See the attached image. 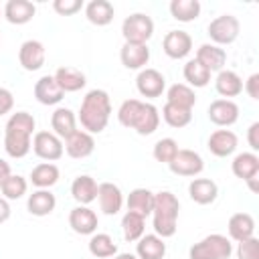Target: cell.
I'll return each instance as SVG.
<instances>
[{
    "label": "cell",
    "mask_w": 259,
    "mask_h": 259,
    "mask_svg": "<svg viewBox=\"0 0 259 259\" xmlns=\"http://www.w3.org/2000/svg\"><path fill=\"white\" fill-rule=\"evenodd\" d=\"M2 14L10 24H26L36 14V6L28 0H8Z\"/></svg>",
    "instance_id": "20"
},
{
    "label": "cell",
    "mask_w": 259,
    "mask_h": 259,
    "mask_svg": "<svg viewBox=\"0 0 259 259\" xmlns=\"http://www.w3.org/2000/svg\"><path fill=\"white\" fill-rule=\"evenodd\" d=\"M210 75L212 73L196 59H190L184 65V79L188 81V87H206L210 83Z\"/></svg>",
    "instance_id": "38"
},
{
    "label": "cell",
    "mask_w": 259,
    "mask_h": 259,
    "mask_svg": "<svg viewBox=\"0 0 259 259\" xmlns=\"http://www.w3.org/2000/svg\"><path fill=\"white\" fill-rule=\"evenodd\" d=\"M121 34L125 42L146 45L154 34V20L144 12H134L121 22Z\"/></svg>",
    "instance_id": "6"
},
{
    "label": "cell",
    "mask_w": 259,
    "mask_h": 259,
    "mask_svg": "<svg viewBox=\"0 0 259 259\" xmlns=\"http://www.w3.org/2000/svg\"><path fill=\"white\" fill-rule=\"evenodd\" d=\"M97 200H99V208L103 210V214H117L121 210L123 204V194L119 190L117 184L113 182H101L97 186Z\"/></svg>",
    "instance_id": "13"
},
{
    "label": "cell",
    "mask_w": 259,
    "mask_h": 259,
    "mask_svg": "<svg viewBox=\"0 0 259 259\" xmlns=\"http://www.w3.org/2000/svg\"><path fill=\"white\" fill-rule=\"evenodd\" d=\"M168 168L176 176H198L204 170V160L194 150H178L168 162Z\"/></svg>",
    "instance_id": "8"
},
{
    "label": "cell",
    "mask_w": 259,
    "mask_h": 259,
    "mask_svg": "<svg viewBox=\"0 0 259 259\" xmlns=\"http://www.w3.org/2000/svg\"><path fill=\"white\" fill-rule=\"evenodd\" d=\"M121 65L125 69H144L150 61V49L148 45H136V42H123L119 51Z\"/></svg>",
    "instance_id": "18"
},
{
    "label": "cell",
    "mask_w": 259,
    "mask_h": 259,
    "mask_svg": "<svg viewBox=\"0 0 259 259\" xmlns=\"http://www.w3.org/2000/svg\"><path fill=\"white\" fill-rule=\"evenodd\" d=\"M162 49L170 59H184L192 51V36L186 30H170L162 40Z\"/></svg>",
    "instance_id": "14"
},
{
    "label": "cell",
    "mask_w": 259,
    "mask_h": 259,
    "mask_svg": "<svg viewBox=\"0 0 259 259\" xmlns=\"http://www.w3.org/2000/svg\"><path fill=\"white\" fill-rule=\"evenodd\" d=\"M178 210H180V202L178 198L168 192H156L154 194V208H152V217H154V231L158 237L168 239L176 235L178 229Z\"/></svg>",
    "instance_id": "4"
},
{
    "label": "cell",
    "mask_w": 259,
    "mask_h": 259,
    "mask_svg": "<svg viewBox=\"0 0 259 259\" xmlns=\"http://www.w3.org/2000/svg\"><path fill=\"white\" fill-rule=\"evenodd\" d=\"M257 180H259V176H253V178H249V180H245V182L249 184V188H251V192H257Z\"/></svg>",
    "instance_id": "49"
},
{
    "label": "cell",
    "mask_w": 259,
    "mask_h": 259,
    "mask_svg": "<svg viewBox=\"0 0 259 259\" xmlns=\"http://www.w3.org/2000/svg\"><path fill=\"white\" fill-rule=\"evenodd\" d=\"M188 194L196 204H210L219 196V186L210 178H194L188 184Z\"/></svg>",
    "instance_id": "23"
},
{
    "label": "cell",
    "mask_w": 259,
    "mask_h": 259,
    "mask_svg": "<svg viewBox=\"0 0 259 259\" xmlns=\"http://www.w3.org/2000/svg\"><path fill=\"white\" fill-rule=\"evenodd\" d=\"M55 206H57V198H55V194H53L51 190H47V188L34 190V192L28 196V200H26V208H28V212L34 214V217H47V214H51V212L55 210Z\"/></svg>",
    "instance_id": "25"
},
{
    "label": "cell",
    "mask_w": 259,
    "mask_h": 259,
    "mask_svg": "<svg viewBox=\"0 0 259 259\" xmlns=\"http://www.w3.org/2000/svg\"><path fill=\"white\" fill-rule=\"evenodd\" d=\"M206 113H208V119L214 125L229 127L239 119V105L235 101H231V99H214L208 105Z\"/></svg>",
    "instance_id": "12"
},
{
    "label": "cell",
    "mask_w": 259,
    "mask_h": 259,
    "mask_svg": "<svg viewBox=\"0 0 259 259\" xmlns=\"http://www.w3.org/2000/svg\"><path fill=\"white\" fill-rule=\"evenodd\" d=\"M243 89L247 91V95H249L251 99H259V73H253V75L245 81Z\"/></svg>",
    "instance_id": "45"
},
{
    "label": "cell",
    "mask_w": 259,
    "mask_h": 259,
    "mask_svg": "<svg viewBox=\"0 0 259 259\" xmlns=\"http://www.w3.org/2000/svg\"><path fill=\"white\" fill-rule=\"evenodd\" d=\"M34 97L42 105H57V103H61L65 93H63V89L59 87V83L55 81L53 75H45L34 85Z\"/></svg>",
    "instance_id": "19"
},
{
    "label": "cell",
    "mask_w": 259,
    "mask_h": 259,
    "mask_svg": "<svg viewBox=\"0 0 259 259\" xmlns=\"http://www.w3.org/2000/svg\"><path fill=\"white\" fill-rule=\"evenodd\" d=\"M32 150L40 160L55 162L63 156L65 146H63V140L53 132H36L32 138Z\"/></svg>",
    "instance_id": "9"
},
{
    "label": "cell",
    "mask_w": 259,
    "mask_h": 259,
    "mask_svg": "<svg viewBox=\"0 0 259 259\" xmlns=\"http://www.w3.org/2000/svg\"><path fill=\"white\" fill-rule=\"evenodd\" d=\"M59 180V168L53 164V162H42L38 166L32 168L30 172V182L36 186V188H51L53 184H57Z\"/></svg>",
    "instance_id": "33"
},
{
    "label": "cell",
    "mask_w": 259,
    "mask_h": 259,
    "mask_svg": "<svg viewBox=\"0 0 259 259\" xmlns=\"http://www.w3.org/2000/svg\"><path fill=\"white\" fill-rule=\"evenodd\" d=\"M111 115V99L103 89H91L81 101L79 121L87 134H101Z\"/></svg>",
    "instance_id": "3"
},
{
    "label": "cell",
    "mask_w": 259,
    "mask_h": 259,
    "mask_svg": "<svg viewBox=\"0 0 259 259\" xmlns=\"http://www.w3.org/2000/svg\"><path fill=\"white\" fill-rule=\"evenodd\" d=\"M121 231H123V239L125 241H130V243L138 241L146 231V217L127 210L123 214V219H121Z\"/></svg>",
    "instance_id": "37"
},
{
    "label": "cell",
    "mask_w": 259,
    "mask_h": 259,
    "mask_svg": "<svg viewBox=\"0 0 259 259\" xmlns=\"http://www.w3.org/2000/svg\"><path fill=\"white\" fill-rule=\"evenodd\" d=\"M26 188H28V182H26V178L20 176V174H10V176L2 182V186H0L2 196H4L6 200H18V198H22V196L26 194Z\"/></svg>",
    "instance_id": "40"
},
{
    "label": "cell",
    "mask_w": 259,
    "mask_h": 259,
    "mask_svg": "<svg viewBox=\"0 0 259 259\" xmlns=\"http://www.w3.org/2000/svg\"><path fill=\"white\" fill-rule=\"evenodd\" d=\"M53 77L59 83V87L63 89V93H75V91L83 89L85 83H87L85 75L79 69H73V67H61V69L55 71Z\"/></svg>",
    "instance_id": "29"
},
{
    "label": "cell",
    "mask_w": 259,
    "mask_h": 259,
    "mask_svg": "<svg viewBox=\"0 0 259 259\" xmlns=\"http://www.w3.org/2000/svg\"><path fill=\"white\" fill-rule=\"evenodd\" d=\"M178 150H180V148H178V144H176L174 138H162V140H158V142L154 144L152 154H154V158H156L158 162L168 164V162L176 156Z\"/></svg>",
    "instance_id": "41"
},
{
    "label": "cell",
    "mask_w": 259,
    "mask_h": 259,
    "mask_svg": "<svg viewBox=\"0 0 259 259\" xmlns=\"http://www.w3.org/2000/svg\"><path fill=\"white\" fill-rule=\"evenodd\" d=\"M162 117L170 127H184L192 121V109L186 107H178L172 103H166L162 107Z\"/></svg>",
    "instance_id": "39"
},
{
    "label": "cell",
    "mask_w": 259,
    "mask_h": 259,
    "mask_svg": "<svg viewBox=\"0 0 259 259\" xmlns=\"http://www.w3.org/2000/svg\"><path fill=\"white\" fill-rule=\"evenodd\" d=\"M97 214L89 208V206H75L71 212H69V227L77 233V235H93L97 231Z\"/></svg>",
    "instance_id": "15"
},
{
    "label": "cell",
    "mask_w": 259,
    "mask_h": 259,
    "mask_svg": "<svg viewBox=\"0 0 259 259\" xmlns=\"http://www.w3.org/2000/svg\"><path fill=\"white\" fill-rule=\"evenodd\" d=\"M136 87L142 97H160L166 89V79L158 69H142L136 77Z\"/></svg>",
    "instance_id": "10"
},
{
    "label": "cell",
    "mask_w": 259,
    "mask_h": 259,
    "mask_svg": "<svg viewBox=\"0 0 259 259\" xmlns=\"http://www.w3.org/2000/svg\"><path fill=\"white\" fill-rule=\"evenodd\" d=\"M154 208V192L148 188H134L127 194V210L138 212L142 217L152 214Z\"/></svg>",
    "instance_id": "32"
},
{
    "label": "cell",
    "mask_w": 259,
    "mask_h": 259,
    "mask_svg": "<svg viewBox=\"0 0 259 259\" xmlns=\"http://www.w3.org/2000/svg\"><path fill=\"white\" fill-rule=\"evenodd\" d=\"M97 186H99V184H97L91 176L81 174V176H77V178L73 180V184H71V196H73L79 204L87 206L89 202H93V200L97 198Z\"/></svg>",
    "instance_id": "28"
},
{
    "label": "cell",
    "mask_w": 259,
    "mask_h": 259,
    "mask_svg": "<svg viewBox=\"0 0 259 259\" xmlns=\"http://www.w3.org/2000/svg\"><path fill=\"white\" fill-rule=\"evenodd\" d=\"M247 142H249V146H251L253 152L259 150V121H255V123L249 125V130H247Z\"/></svg>",
    "instance_id": "46"
},
{
    "label": "cell",
    "mask_w": 259,
    "mask_h": 259,
    "mask_svg": "<svg viewBox=\"0 0 259 259\" xmlns=\"http://www.w3.org/2000/svg\"><path fill=\"white\" fill-rule=\"evenodd\" d=\"M117 119L123 127H132L140 136H150L160 125L158 107L140 99H125L117 109Z\"/></svg>",
    "instance_id": "2"
},
{
    "label": "cell",
    "mask_w": 259,
    "mask_h": 259,
    "mask_svg": "<svg viewBox=\"0 0 259 259\" xmlns=\"http://www.w3.org/2000/svg\"><path fill=\"white\" fill-rule=\"evenodd\" d=\"M111 259H138V257L132 255V253H115Z\"/></svg>",
    "instance_id": "50"
},
{
    "label": "cell",
    "mask_w": 259,
    "mask_h": 259,
    "mask_svg": "<svg viewBox=\"0 0 259 259\" xmlns=\"http://www.w3.org/2000/svg\"><path fill=\"white\" fill-rule=\"evenodd\" d=\"M214 89L219 95L223 97H237L241 91H243V79L235 73V71H229V69H223L219 71L217 79H214Z\"/></svg>",
    "instance_id": "31"
},
{
    "label": "cell",
    "mask_w": 259,
    "mask_h": 259,
    "mask_svg": "<svg viewBox=\"0 0 259 259\" xmlns=\"http://www.w3.org/2000/svg\"><path fill=\"white\" fill-rule=\"evenodd\" d=\"M166 103H172V105H178V107H186V109H192L194 103H196V95H194V89L188 87L186 83H174L168 93H166Z\"/></svg>",
    "instance_id": "34"
},
{
    "label": "cell",
    "mask_w": 259,
    "mask_h": 259,
    "mask_svg": "<svg viewBox=\"0 0 259 259\" xmlns=\"http://www.w3.org/2000/svg\"><path fill=\"white\" fill-rule=\"evenodd\" d=\"M93 150H95V140L85 130H77L73 136H69L65 140V152L75 160H83V158L91 156Z\"/></svg>",
    "instance_id": "16"
},
{
    "label": "cell",
    "mask_w": 259,
    "mask_h": 259,
    "mask_svg": "<svg viewBox=\"0 0 259 259\" xmlns=\"http://www.w3.org/2000/svg\"><path fill=\"white\" fill-rule=\"evenodd\" d=\"M8 176H10V164L0 158V186H2V182H4Z\"/></svg>",
    "instance_id": "48"
},
{
    "label": "cell",
    "mask_w": 259,
    "mask_h": 259,
    "mask_svg": "<svg viewBox=\"0 0 259 259\" xmlns=\"http://www.w3.org/2000/svg\"><path fill=\"white\" fill-rule=\"evenodd\" d=\"M89 253L99 259H109L117 253V245L107 233H93L89 239Z\"/></svg>",
    "instance_id": "35"
},
{
    "label": "cell",
    "mask_w": 259,
    "mask_h": 259,
    "mask_svg": "<svg viewBox=\"0 0 259 259\" xmlns=\"http://www.w3.org/2000/svg\"><path fill=\"white\" fill-rule=\"evenodd\" d=\"M239 30H241V24H239V18L233 16V14H221L217 16L214 20H210L206 32L210 36V40L219 47V45H231L237 40L239 36Z\"/></svg>",
    "instance_id": "7"
},
{
    "label": "cell",
    "mask_w": 259,
    "mask_h": 259,
    "mask_svg": "<svg viewBox=\"0 0 259 259\" xmlns=\"http://www.w3.org/2000/svg\"><path fill=\"white\" fill-rule=\"evenodd\" d=\"M166 255V243L158 235H142L136 245V257L138 259H164Z\"/></svg>",
    "instance_id": "26"
},
{
    "label": "cell",
    "mask_w": 259,
    "mask_h": 259,
    "mask_svg": "<svg viewBox=\"0 0 259 259\" xmlns=\"http://www.w3.org/2000/svg\"><path fill=\"white\" fill-rule=\"evenodd\" d=\"M53 8L61 16H71V14H77L83 8V2L81 0H55Z\"/></svg>",
    "instance_id": "43"
},
{
    "label": "cell",
    "mask_w": 259,
    "mask_h": 259,
    "mask_svg": "<svg viewBox=\"0 0 259 259\" xmlns=\"http://www.w3.org/2000/svg\"><path fill=\"white\" fill-rule=\"evenodd\" d=\"M0 14H2V10H0Z\"/></svg>",
    "instance_id": "51"
},
{
    "label": "cell",
    "mask_w": 259,
    "mask_h": 259,
    "mask_svg": "<svg viewBox=\"0 0 259 259\" xmlns=\"http://www.w3.org/2000/svg\"><path fill=\"white\" fill-rule=\"evenodd\" d=\"M233 253L231 239L219 233H212L198 243H194L188 251L190 259H229Z\"/></svg>",
    "instance_id": "5"
},
{
    "label": "cell",
    "mask_w": 259,
    "mask_h": 259,
    "mask_svg": "<svg viewBox=\"0 0 259 259\" xmlns=\"http://www.w3.org/2000/svg\"><path fill=\"white\" fill-rule=\"evenodd\" d=\"M45 59H47V51L40 40L34 38L24 40L18 49V61L24 71H38L45 65Z\"/></svg>",
    "instance_id": "11"
},
{
    "label": "cell",
    "mask_w": 259,
    "mask_h": 259,
    "mask_svg": "<svg viewBox=\"0 0 259 259\" xmlns=\"http://www.w3.org/2000/svg\"><path fill=\"white\" fill-rule=\"evenodd\" d=\"M51 125L55 136H59L61 140H67L77 132V117L69 107H57L51 115Z\"/></svg>",
    "instance_id": "21"
},
{
    "label": "cell",
    "mask_w": 259,
    "mask_h": 259,
    "mask_svg": "<svg viewBox=\"0 0 259 259\" xmlns=\"http://www.w3.org/2000/svg\"><path fill=\"white\" fill-rule=\"evenodd\" d=\"M170 14H172V18H176L180 22H192L200 14V2L198 0H172Z\"/></svg>",
    "instance_id": "36"
},
{
    "label": "cell",
    "mask_w": 259,
    "mask_h": 259,
    "mask_svg": "<svg viewBox=\"0 0 259 259\" xmlns=\"http://www.w3.org/2000/svg\"><path fill=\"white\" fill-rule=\"evenodd\" d=\"M10 204H8V200L0 194V223H6L8 219H10Z\"/></svg>",
    "instance_id": "47"
},
{
    "label": "cell",
    "mask_w": 259,
    "mask_h": 259,
    "mask_svg": "<svg viewBox=\"0 0 259 259\" xmlns=\"http://www.w3.org/2000/svg\"><path fill=\"white\" fill-rule=\"evenodd\" d=\"M85 16L95 26H107L115 16V8L107 0H91L85 6Z\"/></svg>",
    "instance_id": "27"
},
{
    "label": "cell",
    "mask_w": 259,
    "mask_h": 259,
    "mask_svg": "<svg viewBox=\"0 0 259 259\" xmlns=\"http://www.w3.org/2000/svg\"><path fill=\"white\" fill-rule=\"evenodd\" d=\"M237 259H259V239L257 237H249L245 241H239Z\"/></svg>",
    "instance_id": "42"
},
{
    "label": "cell",
    "mask_w": 259,
    "mask_h": 259,
    "mask_svg": "<svg viewBox=\"0 0 259 259\" xmlns=\"http://www.w3.org/2000/svg\"><path fill=\"white\" fill-rule=\"evenodd\" d=\"M196 61L200 65H204L210 73L212 71H223L225 63H227V53L225 49L217 47V45H210V42H204L198 47L196 51Z\"/></svg>",
    "instance_id": "24"
},
{
    "label": "cell",
    "mask_w": 259,
    "mask_h": 259,
    "mask_svg": "<svg viewBox=\"0 0 259 259\" xmlns=\"http://www.w3.org/2000/svg\"><path fill=\"white\" fill-rule=\"evenodd\" d=\"M227 231H229V237L237 243L245 241L249 237H255V219L249 212H235L229 219Z\"/></svg>",
    "instance_id": "22"
},
{
    "label": "cell",
    "mask_w": 259,
    "mask_h": 259,
    "mask_svg": "<svg viewBox=\"0 0 259 259\" xmlns=\"http://www.w3.org/2000/svg\"><path fill=\"white\" fill-rule=\"evenodd\" d=\"M34 125L36 121L28 111H16L8 117L4 125V150L10 158H24L30 152Z\"/></svg>",
    "instance_id": "1"
},
{
    "label": "cell",
    "mask_w": 259,
    "mask_h": 259,
    "mask_svg": "<svg viewBox=\"0 0 259 259\" xmlns=\"http://www.w3.org/2000/svg\"><path fill=\"white\" fill-rule=\"evenodd\" d=\"M237 144H239V140H237L235 132H231V130H217L210 134V138L206 142L210 154H214L217 158L231 156L237 150Z\"/></svg>",
    "instance_id": "17"
},
{
    "label": "cell",
    "mask_w": 259,
    "mask_h": 259,
    "mask_svg": "<svg viewBox=\"0 0 259 259\" xmlns=\"http://www.w3.org/2000/svg\"><path fill=\"white\" fill-rule=\"evenodd\" d=\"M231 168H233V174L241 180H249L253 176H259V156L255 152L237 154Z\"/></svg>",
    "instance_id": "30"
},
{
    "label": "cell",
    "mask_w": 259,
    "mask_h": 259,
    "mask_svg": "<svg viewBox=\"0 0 259 259\" xmlns=\"http://www.w3.org/2000/svg\"><path fill=\"white\" fill-rule=\"evenodd\" d=\"M12 107H14V97H12V93H10L8 89L0 87V115L10 113Z\"/></svg>",
    "instance_id": "44"
}]
</instances>
